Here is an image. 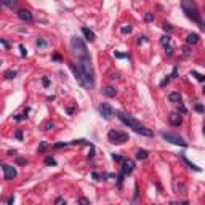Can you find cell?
<instances>
[{
  "label": "cell",
  "mask_w": 205,
  "mask_h": 205,
  "mask_svg": "<svg viewBox=\"0 0 205 205\" xmlns=\"http://www.w3.org/2000/svg\"><path fill=\"white\" fill-rule=\"evenodd\" d=\"M117 117H119V120L122 122V124H125L128 128H131L135 133H138V135H143V136H147V138H151V136H154V133H152V130H149V128H146L144 125H141L136 119H133L131 115H128V114H125V112H122V111H117V112H114Z\"/></svg>",
  "instance_id": "1"
},
{
  "label": "cell",
  "mask_w": 205,
  "mask_h": 205,
  "mask_svg": "<svg viewBox=\"0 0 205 205\" xmlns=\"http://www.w3.org/2000/svg\"><path fill=\"white\" fill-rule=\"evenodd\" d=\"M181 7H183V10H184V13H186V16H187L189 19H192L194 23H197V24L200 26V29H205L203 21H202V15L197 11V8H196V3H194V2H189V0H184V2L181 3Z\"/></svg>",
  "instance_id": "2"
},
{
  "label": "cell",
  "mask_w": 205,
  "mask_h": 205,
  "mask_svg": "<svg viewBox=\"0 0 205 205\" xmlns=\"http://www.w3.org/2000/svg\"><path fill=\"white\" fill-rule=\"evenodd\" d=\"M79 69L84 75V80L87 85H93L95 84V75H93V67H91V63H90V58H85V59H80V63L77 64Z\"/></svg>",
  "instance_id": "3"
},
{
  "label": "cell",
  "mask_w": 205,
  "mask_h": 205,
  "mask_svg": "<svg viewBox=\"0 0 205 205\" xmlns=\"http://www.w3.org/2000/svg\"><path fill=\"white\" fill-rule=\"evenodd\" d=\"M71 47H72L74 53L77 54L80 59L88 58V50H87V45H85V42H84V38L72 37V38H71Z\"/></svg>",
  "instance_id": "4"
},
{
  "label": "cell",
  "mask_w": 205,
  "mask_h": 205,
  "mask_svg": "<svg viewBox=\"0 0 205 205\" xmlns=\"http://www.w3.org/2000/svg\"><path fill=\"white\" fill-rule=\"evenodd\" d=\"M107 140L112 144H124L125 141H128V135L119 130H111L107 133Z\"/></svg>",
  "instance_id": "5"
},
{
  "label": "cell",
  "mask_w": 205,
  "mask_h": 205,
  "mask_svg": "<svg viewBox=\"0 0 205 205\" xmlns=\"http://www.w3.org/2000/svg\"><path fill=\"white\" fill-rule=\"evenodd\" d=\"M162 138L165 140V141H168V143H172V144L181 146V147H186V146H187V143L181 138V136L175 135V133H170V131H163V133H162Z\"/></svg>",
  "instance_id": "6"
},
{
  "label": "cell",
  "mask_w": 205,
  "mask_h": 205,
  "mask_svg": "<svg viewBox=\"0 0 205 205\" xmlns=\"http://www.w3.org/2000/svg\"><path fill=\"white\" fill-rule=\"evenodd\" d=\"M98 109H100V114L103 115V119L111 120V119L114 117V109H112V106H111V104H107V103H101Z\"/></svg>",
  "instance_id": "7"
},
{
  "label": "cell",
  "mask_w": 205,
  "mask_h": 205,
  "mask_svg": "<svg viewBox=\"0 0 205 205\" xmlns=\"http://www.w3.org/2000/svg\"><path fill=\"white\" fill-rule=\"evenodd\" d=\"M133 168H135L133 160H130V159L122 160V175H131V173H133Z\"/></svg>",
  "instance_id": "8"
},
{
  "label": "cell",
  "mask_w": 205,
  "mask_h": 205,
  "mask_svg": "<svg viewBox=\"0 0 205 205\" xmlns=\"http://www.w3.org/2000/svg\"><path fill=\"white\" fill-rule=\"evenodd\" d=\"M2 168H3V173H5V180H13V178H16V170H15V167H11V165H2Z\"/></svg>",
  "instance_id": "9"
},
{
  "label": "cell",
  "mask_w": 205,
  "mask_h": 205,
  "mask_svg": "<svg viewBox=\"0 0 205 205\" xmlns=\"http://www.w3.org/2000/svg\"><path fill=\"white\" fill-rule=\"evenodd\" d=\"M69 67L72 69V72H74L75 79L80 82V84H82V85H87V84H85V80H84V75H82V72H80V69H79V66H77V64H74V63H69Z\"/></svg>",
  "instance_id": "10"
},
{
  "label": "cell",
  "mask_w": 205,
  "mask_h": 205,
  "mask_svg": "<svg viewBox=\"0 0 205 205\" xmlns=\"http://www.w3.org/2000/svg\"><path fill=\"white\" fill-rule=\"evenodd\" d=\"M18 18L21 19V21H26V23H32V13L29 11V10H19L18 11Z\"/></svg>",
  "instance_id": "11"
},
{
  "label": "cell",
  "mask_w": 205,
  "mask_h": 205,
  "mask_svg": "<svg viewBox=\"0 0 205 205\" xmlns=\"http://www.w3.org/2000/svg\"><path fill=\"white\" fill-rule=\"evenodd\" d=\"M82 34H84L85 40H88V42H95V40H96V35H95V32L90 31L88 27H82Z\"/></svg>",
  "instance_id": "12"
},
{
  "label": "cell",
  "mask_w": 205,
  "mask_h": 205,
  "mask_svg": "<svg viewBox=\"0 0 205 205\" xmlns=\"http://www.w3.org/2000/svg\"><path fill=\"white\" fill-rule=\"evenodd\" d=\"M200 40V35L199 34H196V32H192V34H187L186 35V44L187 45H196L197 42Z\"/></svg>",
  "instance_id": "13"
},
{
  "label": "cell",
  "mask_w": 205,
  "mask_h": 205,
  "mask_svg": "<svg viewBox=\"0 0 205 205\" xmlns=\"http://www.w3.org/2000/svg\"><path fill=\"white\" fill-rule=\"evenodd\" d=\"M170 122H172L175 127H180V125L183 124V119H181V115H180L178 112H172V114H170Z\"/></svg>",
  "instance_id": "14"
},
{
  "label": "cell",
  "mask_w": 205,
  "mask_h": 205,
  "mask_svg": "<svg viewBox=\"0 0 205 205\" xmlns=\"http://www.w3.org/2000/svg\"><path fill=\"white\" fill-rule=\"evenodd\" d=\"M180 159H181V160H183V162L186 163V165H187L189 168H192V170H196V172H200V168H199L197 165H194V163L191 162V160H189V159H187V157H186L184 154H180Z\"/></svg>",
  "instance_id": "15"
},
{
  "label": "cell",
  "mask_w": 205,
  "mask_h": 205,
  "mask_svg": "<svg viewBox=\"0 0 205 205\" xmlns=\"http://www.w3.org/2000/svg\"><path fill=\"white\" fill-rule=\"evenodd\" d=\"M103 93L106 95V96H109V98H114L115 95H117V90H115L114 87H104V88H103Z\"/></svg>",
  "instance_id": "16"
},
{
  "label": "cell",
  "mask_w": 205,
  "mask_h": 205,
  "mask_svg": "<svg viewBox=\"0 0 205 205\" xmlns=\"http://www.w3.org/2000/svg\"><path fill=\"white\" fill-rule=\"evenodd\" d=\"M168 100H170L172 103H181V95H180V91H172V93L168 95Z\"/></svg>",
  "instance_id": "17"
},
{
  "label": "cell",
  "mask_w": 205,
  "mask_h": 205,
  "mask_svg": "<svg viewBox=\"0 0 205 205\" xmlns=\"http://www.w3.org/2000/svg\"><path fill=\"white\" fill-rule=\"evenodd\" d=\"M136 159H138V160L147 159V151H144V149H138V152H136Z\"/></svg>",
  "instance_id": "18"
},
{
  "label": "cell",
  "mask_w": 205,
  "mask_h": 205,
  "mask_svg": "<svg viewBox=\"0 0 205 205\" xmlns=\"http://www.w3.org/2000/svg\"><path fill=\"white\" fill-rule=\"evenodd\" d=\"M175 189L178 191V192H184V191H186V186H184L183 183H178V181H176V183H175Z\"/></svg>",
  "instance_id": "19"
},
{
  "label": "cell",
  "mask_w": 205,
  "mask_h": 205,
  "mask_svg": "<svg viewBox=\"0 0 205 205\" xmlns=\"http://www.w3.org/2000/svg\"><path fill=\"white\" fill-rule=\"evenodd\" d=\"M16 77V71H13V69H10V71H7L5 72V79H8V80H11V79H15Z\"/></svg>",
  "instance_id": "20"
},
{
  "label": "cell",
  "mask_w": 205,
  "mask_h": 205,
  "mask_svg": "<svg viewBox=\"0 0 205 205\" xmlns=\"http://www.w3.org/2000/svg\"><path fill=\"white\" fill-rule=\"evenodd\" d=\"M131 31H133V27H131L130 24H128V26H124V27H120V32H122V34H130Z\"/></svg>",
  "instance_id": "21"
},
{
  "label": "cell",
  "mask_w": 205,
  "mask_h": 205,
  "mask_svg": "<svg viewBox=\"0 0 205 205\" xmlns=\"http://www.w3.org/2000/svg\"><path fill=\"white\" fill-rule=\"evenodd\" d=\"M160 44H162L163 47H168V44H170V37H168V35H163V37L160 38Z\"/></svg>",
  "instance_id": "22"
},
{
  "label": "cell",
  "mask_w": 205,
  "mask_h": 205,
  "mask_svg": "<svg viewBox=\"0 0 205 205\" xmlns=\"http://www.w3.org/2000/svg\"><path fill=\"white\" fill-rule=\"evenodd\" d=\"M37 47L45 48V47H47V40H44V38H37Z\"/></svg>",
  "instance_id": "23"
},
{
  "label": "cell",
  "mask_w": 205,
  "mask_h": 205,
  "mask_svg": "<svg viewBox=\"0 0 205 205\" xmlns=\"http://www.w3.org/2000/svg\"><path fill=\"white\" fill-rule=\"evenodd\" d=\"M191 75H194V77H196L199 82H203V80H205V79H203V75H202V74H199V72H196V71H192V72H191Z\"/></svg>",
  "instance_id": "24"
},
{
  "label": "cell",
  "mask_w": 205,
  "mask_h": 205,
  "mask_svg": "<svg viewBox=\"0 0 205 205\" xmlns=\"http://www.w3.org/2000/svg\"><path fill=\"white\" fill-rule=\"evenodd\" d=\"M18 165H26L27 163V159H23V157H16V160H15Z\"/></svg>",
  "instance_id": "25"
},
{
  "label": "cell",
  "mask_w": 205,
  "mask_h": 205,
  "mask_svg": "<svg viewBox=\"0 0 205 205\" xmlns=\"http://www.w3.org/2000/svg\"><path fill=\"white\" fill-rule=\"evenodd\" d=\"M79 205H90V200L87 197H80L79 199Z\"/></svg>",
  "instance_id": "26"
},
{
  "label": "cell",
  "mask_w": 205,
  "mask_h": 205,
  "mask_svg": "<svg viewBox=\"0 0 205 205\" xmlns=\"http://www.w3.org/2000/svg\"><path fill=\"white\" fill-rule=\"evenodd\" d=\"M2 5H7V7L13 8V7L16 5V2H11V0H3V2H2Z\"/></svg>",
  "instance_id": "27"
},
{
  "label": "cell",
  "mask_w": 205,
  "mask_h": 205,
  "mask_svg": "<svg viewBox=\"0 0 205 205\" xmlns=\"http://www.w3.org/2000/svg\"><path fill=\"white\" fill-rule=\"evenodd\" d=\"M45 163H47V165H56V160L51 159V157H47V159H45Z\"/></svg>",
  "instance_id": "28"
},
{
  "label": "cell",
  "mask_w": 205,
  "mask_h": 205,
  "mask_svg": "<svg viewBox=\"0 0 205 205\" xmlns=\"http://www.w3.org/2000/svg\"><path fill=\"white\" fill-rule=\"evenodd\" d=\"M45 147H47V143L42 141V143H40V146H38V149H37V152H44V151H45Z\"/></svg>",
  "instance_id": "29"
},
{
  "label": "cell",
  "mask_w": 205,
  "mask_h": 205,
  "mask_svg": "<svg viewBox=\"0 0 205 205\" xmlns=\"http://www.w3.org/2000/svg\"><path fill=\"white\" fill-rule=\"evenodd\" d=\"M26 117H27V114H18V115L15 117V120H16V122H21V120H24Z\"/></svg>",
  "instance_id": "30"
},
{
  "label": "cell",
  "mask_w": 205,
  "mask_h": 205,
  "mask_svg": "<svg viewBox=\"0 0 205 205\" xmlns=\"http://www.w3.org/2000/svg\"><path fill=\"white\" fill-rule=\"evenodd\" d=\"M144 19H146V21H154V15H152V13H146Z\"/></svg>",
  "instance_id": "31"
},
{
  "label": "cell",
  "mask_w": 205,
  "mask_h": 205,
  "mask_svg": "<svg viewBox=\"0 0 205 205\" xmlns=\"http://www.w3.org/2000/svg\"><path fill=\"white\" fill-rule=\"evenodd\" d=\"M178 111H180L181 114H186V112H187V109L184 107V104H181V103H180V106H178Z\"/></svg>",
  "instance_id": "32"
},
{
  "label": "cell",
  "mask_w": 205,
  "mask_h": 205,
  "mask_svg": "<svg viewBox=\"0 0 205 205\" xmlns=\"http://www.w3.org/2000/svg\"><path fill=\"white\" fill-rule=\"evenodd\" d=\"M51 128H54V124H53V122H47V124H45V130H51Z\"/></svg>",
  "instance_id": "33"
},
{
  "label": "cell",
  "mask_w": 205,
  "mask_h": 205,
  "mask_svg": "<svg viewBox=\"0 0 205 205\" xmlns=\"http://www.w3.org/2000/svg\"><path fill=\"white\" fill-rule=\"evenodd\" d=\"M165 53L168 54V56H172V54H173V48L168 45V47H165Z\"/></svg>",
  "instance_id": "34"
},
{
  "label": "cell",
  "mask_w": 205,
  "mask_h": 205,
  "mask_svg": "<svg viewBox=\"0 0 205 205\" xmlns=\"http://www.w3.org/2000/svg\"><path fill=\"white\" fill-rule=\"evenodd\" d=\"M112 159L115 162H122V160H124V159H122V156H119V154H112Z\"/></svg>",
  "instance_id": "35"
},
{
  "label": "cell",
  "mask_w": 205,
  "mask_h": 205,
  "mask_svg": "<svg viewBox=\"0 0 205 205\" xmlns=\"http://www.w3.org/2000/svg\"><path fill=\"white\" fill-rule=\"evenodd\" d=\"M42 84H44V87H48V85H50V79H48V77H44V79H42Z\"/></svg>",
  "instance_id": "36"
},
{
  "label": "cell",
  "mask_w": 205,
  "mask_h": 205,
  "mask_svg": "<svg viewBox=\"0 0 205 205\" xmlns=\"http://www.w3.org/2000/svg\"><path fill=\"white\" fill-rule=\"evenodd\" d=\"M194 109H196L197 112H200V114L203 112V106H202V104H196V107H194Z\"/></svg>",
  "instance_id": "37"
},
{
  "label": "cell",
  "mask_w": 205,
  "mask_h": 205,
  "mask_svg": "<svg viewBox=\"0 0 205 205\" xmlns=\"http://www.w3.org/2000/svg\"><path fill=\"white\" fill-rule=\"evenodd\" d=\"M91 178H95V180H96V181H100V178H101V176H100V173L93 172V173H91Z\"/></svg>",
  "instance_id": "38"
},
{
  "label": "cell",
  "mask_w": 205,
  "mask_h": 205,
  "mask_svg": "<svg viewBox=\"0 0 205 205\" xmlns=\"http://www.w3.org/2000/svg\"><path fill=\"white\" fill-rule=\"evenodd\" d=\"M15 136H16V138H18V140L21 141V140H23V131H21V130H18V131L15 133Z\"/></svg>",
  "instance_id": "39"
},
{
  "label": "cell",
  "mask_w": 205,
  "mask_h": 205,
  "mask_svg": "<svg viewBox=\"0 0 205 205\" xmlns=\"http://www.w3.org/2000/svg\"><path fill=\"white\" fill-rule=\"evenodd\" d=\"M13 203H15V197L10 196V197H8V200H7V205H13Z\"/></svg>",
  "instance_id": "40"
},
{
  "label": "cell",
  "mask_w": 205,
  "mask_h": 205,
  "mask_svg": "<svg viewBox=\"0 0 205 205\" xmlns=\"http://www.w3.org/2000/svg\"><path fill=\"white\" fill-rule=\"evenodd\" d=\"M144 42H146V37H138V40H136V44H138V45H141Z\"/></svg>",
  "instance_id": "41"
},
{
  "label": "cell",
  "mask_w": 205,
  "mask_h": 205,
  "mask_svg": "<svg viewBox=\"0 0 205 205\" xmlns=\"http://www.w3.org/2000/svg\"><path fill=\"white\" fill-rule=\"evenodd\" d=\"M19 50H21V56L24 58V56H26V54H27V53H26V48H24L23 45H19Z\"/></svg>",
  "instance_id": "42"
},
{
  "label": "cell",
  "mask_w": 205,
  "mask_h": 205,
  "mask_svg": "<svg viewBox=\"0 0 205 205\" xmlns=\"http://www.w3.org/2000/svg\"><path fill=\"white\" fill-rule=\"evenodd\" d=\"M183 54H184V56H189V54H191V51H189V48H187V47H184V48H183Z\"/></svg>",
  "instance_id": "43"
},
{
  "label": "cell",
  "mask_w": 205,
  "mask_h": 205,
  "mask_svg": "<svg viewBox=\"0 0 205 205\" xmlns=\"http://www.w3.org/2000/svg\"><path fill=\"white\" fill-rule=\"evenodd\" d=\"M64 146H67V143H58V144H54L53 147H56V149H59V147H64Z\"/></svg>",
  "instance_id": "44"
},
{
  "label": "cell",
  "mask_w": 205,
  "mask_h": 205,
  "mask_svg": "<svg viewBox=\"0 0 205 205\" xmlns=\"http://www.w3.org/2000/svg\"><path fill=\"white\" fill-rule=\"evenodd\" d=\"M163 29H165V31H167V32H170V31H172V26H170V24H167V23H165V24H163Z\"/></svg>",
  "instance_id": "45"
},
{
  "label": "cell",
  "mask_w": 205,
  "mask_h": 205,
  "mask_svg": "<svg viewBox=\"0 0 205 205\" xmlns=\"http://www.w3.org/2000/svg\"><path fill=\"white\" fill-rule=\"evenodd\" d=\"M84 141H85V140H74L71 144H84Z\"/></svg>",
  "instance_id": "46"
},
{
  "label": "cell",
  "mask_w": 205,
  "mask_h": 205,
  "mask_svg": "<svg viewBox=\"0 0 205 205\" xmlns=\"http://www.w3.org/2000/svg\"><path fill=\"white\" fill-rule=\"evenodd\" d=\"M53 59H56V61H59V59H61V56H59V54H53Z\"/></svg>",
  "instance_id": "47"
},
{
  "label": "cell",
  "mask_w": 205,
  "mask_h": 205,
  "mask_svg": "<svg viewBox=\"0 0 205 205\" xmlns=\"http://www.w3.org/2000/svg\"><path fill=\"white\" fill-rule=\"evenodd\" d=\"M170 205H181V203H180V202H172Z\"/></svg>",
  "instance_id": "48"
},
{
  "label": "cell",
  "mask_w": 205,
  "mask_h": 205,
  "mask_svg": "<svg viewBox=\"0 0 205 205\" xmlns=\"http://www.w3.org/2000/svg\"><path fill=\"white\" fill-rule=\"evenodd\" d=\"M0 66H2V61H0Z\"/></svg>",
  "instance_id": "49"
},
{
  "label": "cell",
  "mask_w": 205,
  "mask_h": 205,
  "mask_svg": "<svg viewBox=\"0 0 205 205\" xmlns=\"http://www.w3.org/2000/svg\"><path fill=\"white\" fill-rule=\"evenodd\" d=\"M0 27H2V26H0Z\"/></svg>",
  "instance_id": "50"
}]
</instances>
